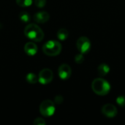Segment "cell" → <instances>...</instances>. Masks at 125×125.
I'll return each instance as SVG.
<instances>
[{"mask_svg": "<svg viewBox=\"0 0 125 125\" xmlns=\"http://www.w3.org/2000/svg\"><path fill=\"white\" fill-rule=\"evenodd\" d=\"M26 81L29 83H31V84H34V83H36L38 81V78L37 77V75L32 73H29L27 75H26Z\"/></svg>", "mask_w": 125, "mask_h": 125, "instance_id": "5bb4252c", "label": "cell"}, {"mask_svg": "<svg viewBox=\"0 0 125 125\" xmlns=\"http://www.w3.org/2000/svg\"><path fill=\"white\" fill-rule=\"evenodd\" d=\"M56 111L54 103L50 100H46L42 102L40 105V114L45 117L51 116L54 114Z\"/></svg>", "mask_w": 125, "mask_h": 125, "instance_id": "277c9868", "label": "cell"}, {"mask_svg": "<svg viewBox=\"0 0 125 125\" xmlns=\"http://www.w3.org/2000/svg\"><path fill=\"white\" fill-rule=\"evenodd\" d=\"M84 61V56L83 53H78L75 56V62L77 64H81Z\"/></svg>", "mask_w": 125, "mask_h": 125, "instance_id": "e0dca14e", "label": "cell"}, {"mask_svg": "<svg viewBox=\"0 0 125 125\" xmlns=\"http://www.w3.org/2000/svg\"><path fill=\"white\" fill-rule=\"evenodd\" d=\"M92 89L93 92L100 96H105L108 94L111 90V85L106 80L98 78H95L92 83Z\"/></svg>", "mask_w": 125, "mask_h": 125, "instance_id": "7a4b0ae2", "label": "cell"}, {"mask_svg": "<svg viewBox=\"0 0 125 125\" xmlns=\"http://www.w3.org/2000/svg\"><path fill=\"white\" fill-rule=\"evenodd\" d=\"M58 73H59V76L61 79L67 80L71 76L72 70L68 64H63L59 67Z\"/></svg>", "mask_w": 125, "mask_h": 125, "instance_id": "ba28073f", "label": "cell"}, {"mask_svg": "<svg viewBox=\"0 0 125 125\" xmlns=\"http://www.w3.org/2000/svg\"><path fill=\"white\" fill-rule=\"evenodd\" d=\"M116 103L122 108H125V95L119 96L116 98Z\"/></svg>", "mask_w": 125, "mask_h": 125, "instance_id": "2e32d148", "label": "cell"}, {"mask_svg": "<svg viewBox=\"0 0 125 125\" xmlns=\"http://www.w3.org/2000/svg\"><path fill=\"white\" fill-rule=\"evenodd\" d=\"M69 35V32L66 29H60L57 31V37L60 40H65Z\"/></svg>", "mask_w": 125, "mask_h": 125, "instance_id": "7c38bea8", "label": "cell"}, {"mask_svg": "<svg viewBox=\"0 0 125 125\" xmlns=\"http://www.w3.org/2000/svg\"><path fill=\"white\" fill-rule=\"evenodd\" d=\"M19 18H20V20L22 22H23V23H28L30 21V15H29V14L27 12L23 11V12H20V14H19Z\"/></svg>", "mask_w": 125, "mask_h": 125, "instance_id": "4fadbf2b", "label": "cell"}, {"mask_svg": "<svg viewBox=\"0 0 125 125\" xmlns=\"http://www.w3.org/2000/svg\"><path fill=\"white\" fill-rule=\"evenodd\" d=\"M97 72H98V74L100 76H105V75H108L109 73L110 67L106 64H101L97 67Z\"/></svg>", "mask_w": 125, "mask_h": 125, "instance_id": "8fae6325", "label": "cell"}, {"mask_svg": "<svg viewBox=\"0 0 125 125\" xmlns=\"http://www.w3.org/2000/svg\"><path fill=\"white\" fill-rule=\"evenodd\" d=\"M24 51L29 56H34L37 52V46L32 42H27L24 46Z\"/></svg>", "mask_w": 125, "mask_h": 125, "instance_id": "30bf717a", "label": "cell"}, {"mask_svg": "<svg viewBox=\"0 0 125 125\" xmlns=\"http://www.w3.org/2000/svg\"><path fill=\"white\" fill-rule=\"evenodd\" d=\"M49 18H50V15L48 14V12L45 11L38 12L34 15V21L39 23H44L47 22L49 20Z\"/></svg>", "mask_w": 125, "mask_h": 125, "instance_id": "9c48e42d", "label": "cell"}, {"mask_svg": "<svg viewBox=\"0 0 125 125\" xmlns=\"http://www.w3.org/2000/svg\"><path fill=\"white\" fill-rule=\"evenodd\" d=\"M44 53L49 56H56L62 51V45L56 40H49L42 46Z\"/></svg>", "mask_w": 125, "mask_h": 125, "instance_id": "3957f363", "label": "cell"}, {"mask_svg": "<svg viewBox=\"0 0 125 125\" xmlns=\"http://www.w3.org/2000/svg\"><path fill=\"white\" fill-rule=\"evenodd\" d=\"M16 3L18 5L22 7H27L31 5L32 0H16Z\"/></svg>", "mask_w": 125, "mask_h": 125, "instance_id": "9a60e30c", "label": "cell"}, {"mask_svg": "<svg viewBox=\"0 0 125 125\" xmlns=\"http://www.w3.org/2000/svg\"><path fill=\"white\" fill-rule=\"evenodd\" d=\"M26 37L33 41L40 42L44 38V33L41 28L34 23H29L24 29Z\"/></svg>", "mask_w": 125, "mask_h": 125, "instance_id": "6da1fadb", "label": "cell"}, {"mask_svg": "<svg viewBox=\"0 0 125 125\" xmlns=\"http://www.w3.org/2000/svg\"><path fill=\"white\" fill-rule=\"evenodd\" d=\"M33 124L34 125H45V122L43 119H41V118H37L36 119Z\"/></svg>", "mask_w": 125, "mask_h": 125, "instance_id": "d6986e66", "label": "cell"}, {"mask_svg": "<svg viewBox=\"0 0 125 125\" xmlns=\"http://www.w3.org/2000/svg\"><path fill=\"white\" fill-rule=\"evenodd\" d=\"M35 5L39 8H42L46 4V0H34Z\"/></svg>", "mask_w": 125, "mask_h": 125, "instance_id": "ac0fdd59", "label": "cell"}, {"mask_svg": "<svg viewBox=\"0 0 125 125\" xmlns=\"http://www.w3.org/2000/svg\"><path fill=\"white\" fill-rule=\"evenodd\" d=\"M102 113L106 117L113 118L117 115L118 111L115 105L111 103H108L102 107Z\"/></svg>", "mask_w": 125, "mask_h": 125, "instance_id": "52a82bcc", "label": "cell"}, {"mask_svg": "<svg viewBox=\"0 0 125 125\" xmlns=\"http://www.w3.org/2000/svg\"><path fill=\"white\" fill-rule=\"evenodd\" d=\"M77 48L81 52V53H87L91 49V42L89 39L86 37H81L78 39L76 42Z\"/></svg>", "mask_w": 125, "mask_h": 125, "instance_id": "5b68a950", "label": "cell"}, {"mask_svg": "<svg viewBox=\"0 0 125 125\" xmlns=\"http://www.w3.org/2000/svg\"><path fill=\"white\" fill-rule=\"evenodd\" d=\"M63 101V97L60 95H58L55 97V103H57V104H60L62 103Z\"/></svg>", "mask_w": 125, "mask_h": 125, "instance_id": "ffe728a7", "label": "cell"}, {"mask_svg": "<svg viewBox=\"0 0 125 125\" xmlns=\"http://www.w3.org/2000/svg\"><path fill=\"white\" fill-rule=\"evenodd\" d=\"M53 78V72L50 69H43L40 72L38 76V81L43 85L48 84L51 82Z\"/></svg>", "mask_w": 125, "mask_h": 125, "instance_id": "8992f818", "label": "cell"}]
</instances>
